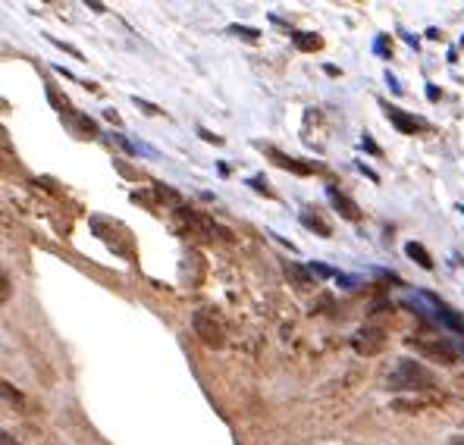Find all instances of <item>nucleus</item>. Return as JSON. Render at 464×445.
I'll use <instances>...</instances> for the list:
<instances>
[{
	"label": "nucleus",
	"mask_w": 464,
	"mask_h": 445,
	"mask_svg": "<svg viewBox=\"0 0 464 445\" xmlns=\"http://www.w3.org/2000/svg\"><path fill=\"white\" fill-rule=\"evenodd\" d=\"M452 445H464V439H461V436H455V439H452Z\"/></svg>",
	"instance_id": "19"
},
{
	"label": "nucleus",
	"mask_w": 464,
	"mask_h": 445,
	"mask_svg": "<svg viewBox=\"0 0 464 445\" xmlns=\"http://www.w3.org/2000/svg\"><path fill=\"white\" fill-rule=\"evenodd\" d=\"M135 104H138L141 110H148V113H160V110H157L154 104H148V101H141V98H135Z\"/></svg>",
	"instance_id": "17"
},
{
	"label": "nucleus",
	"mask_w": 464,
	"mask_h": 445,
	"mask_svg": "<svg viewBox=\"0 0 464 445\" xmlns=\"http://www.w3.org/2000/svg\"><path fill=\"white\" fill-rule=\"evenodd\" d=\"M351 348L364 357H373L386 348V329L383 327H361L355 336H351Z\"/></svg>",
	"instance_id": "4"
},
{
	"label": "nucleus",
	"mask_w": 464,
	"mask_h": 445,
	"mask_svg": "<svg viewBox=\"0 0 464 445\" xmlns=\"http://www.w3.org/2000/svg\"><path fill=\"white\" fill-rule=\"evenodd\" d=\"M383 107H386V116L392 119V126H396L398 132L414 135V132H423V129H427V123H423V119L405 113V110H398V107H389V104H383Z\"/></svg>",
	"instance_id": "5"
},
{
	"label": "nucleus",
	"mask_w": 464,
	"mask_h": 445,
	"mask_svg": "<svg viewBox=\"0 0 464 445\" xmlns=\"http://www.w3.org/2000/svg\"><path fill=\"white\" fill-rule=\"evenodd\" d=\"M286 273H289V276H292V280H295V282H311V276H308V273H304V270H298L295 264H286Z\"/></svg>",
	"instance_id": "14"
},
{
	"label": "nucleus",
	"mask_w": 464,
	"mask_h": 445,
	"mask_svg": "<svg viewBox=\"0 0 464 445\" xmlns=\"http://www.w3.org/2000/svg\"><path fill=\"white\" fill-rule=\"evenodd\" d=\"M13 295V289H10V276H6V270L0 267V301H6Z\"/></svg>",
	"instance_id": "13"
},
{
	"label": "nucleus",
	"mask_w": 464,
	"mask_h": 445,
	"mask_svg": "<svg viewBox=\"0 0 464 445\" xmlns=\"http://www.w3.org/2000/svg\"><path fill=\"white\" fill-rule=\"evenodd\" d=\"M301 222H304V226H308V229H314V232L329 235V226H326V222H324V220H317V217H311V213H304Z\"/></svg>",
	"instance_id": "12"
},
{
	"label": "nucleus",
	"mask_w": 464,
	"mask_h": 445,
	"mask_svg": "<svg viewBox=\"0 0 464 445\" xmlns=\"http://www.w3.org/2000/svg\"><path fill=\"white\" fill-rule=\"evenodd\" d=\"M270 157L277 160L282 170H292V173H298V176H308V173H314L311 166H304V163H298V160H292V157H286L282 150H270Z\"/></svg>",
	"instance_id": "7"
},
{
	"label": "nucleus",
	"mask_w": 464,
	"mask_h": 445,
	"mask_svg": "<svg viewBox=\"0 0 464 445\" xmlns=\"http://www.w3.org/2000/svg\"><path fill=\"white\" fill-rule=\"evenodd\" d=\"M0 445H19V439H13L6 430H0Z\"/></svg>",
	"instance_id": "16"
},
{
	"label": "nucleus",
	"mask_w": 464,
	"mask_h": 445,
	"mask_svg": "<svg viewBox=\"0 0 464 445\" xmlns=\"http://www.w3.org/2000/svg\"><path fill=\"white\" fill-rule=\"evenodd\" d=\"M326 195H329V201H333V208L339 210V213H342L345 220H358V217H361L358 204H355V201H349V198H345V195L339 192V188H329Z\"/></svg>",
	"instance_id": "6"
},
{
	"label": "nucleus",
	"mask_w": 464,
	"mask_h": 445,
	"mask_svg": "<svg viewBox=\"0 0 464 445\" xmlns=\"http://www.w3.org/2000/svg\"><path fill=\"white\" fill-rule=\"evenodd\" d=\"M192 329L207 348H220L223 345V323L217 320L210 311H195L192 314Z\"/></svg>",
	"instance_id": "3"
},
{
	"label": "nucleus",
	"mask_w": 464,
	"mask_h": 445,
	"mask_svg": "<svg viewBox=\"0 0 464 445\" xmlns=\"http://www.w3.org/2000/svg\"><path fill=\"white\" fill-rule=\"evenodd\" d=\"M0 145H4V148L10 145V141H6V132H4V129H0Z\"/></svg>",
	"instance_id": "18"
},
{
	"label": "nucleus",
	"mask_w": 464,
	"mask_h": 445,
	"mask_svg": "<svg viewBox=\"0 0 464 445\" xmlns=\"http://www.w3.org/2000/svg\"><path fill=\"white\" fill-rule=\"evenodd\" d=\"M47 101H51V104L57 107L60 113H69V116H73V104H69V101L63 98V94H60L57 88H47Z\"/></svg>",
	"instance_id": "10"
},
{
	"label": "nucleus",
	"mask_w": 464,
	"mask_h": 445,
	"mask_svg": "<svg viewBox=\"0 0 464 445\" xmlns=\"http://www.w3.org/2000/svg\"><path fill=\"white\" fill-rule=\"evenodd\" d=\"M408 257H414V260H418V264L423 267V270H433V257H430V251L427 248H423V245H418V242H411V245H408Z\"/></svg>",
	"instance_id": "8"
},
{
	"label": "nucleus",
	"mask_w": 464,
	"mask_h": 445,
	"mask_svg": "<svg viewBox=\"0 0 464 445\" xmlns=\"http://www.w3.org/2000/svg\"><path fill=\"white\" fill-rule=\"evenodd\" d=\"M0 399H6L10 404H22V401H26V399H22V392H16V389L6 383L4 377H0Z\"/></svg>",
	"instance_id": "11"
},
{
	"label": "nucleus",
	"mask_w": 464,
	"mask_h": 445,
	"mask_svg": "<svg viewBox=\"0 0 464 445\" xmlns=\"http://www.w3.org/2000/svg\"><path fill=\"white\" fill-rule=\"evenodd\" d=\"M386 386L392 392H430V389L436 386V377L430 367L402 357V361H396V367H392V373L386 377Z\"/></svg>",
	"instance_id": "1"
},
{
	"label": "nucleus",
	"mask_w": 464,
	"mask_h": 445,
	"mask_svg": "<svg viewBox=\"0 0 464 445\" xmlns=\"http://www.w3.org/2000/svg\"><path fill=\"white\" fill-rule=\"evenodd\" d=\"M73 116H76V123H78V126H82V129H85V132H88V135H94V123H91V119H88V116H85V113H82V110H73Z\"/></svg>",
	"instance_id": "15"
},
{
	"label": "nucleus",
	"mask_w": 464,
	"mask_h": 445,
	"mask_svg": "<svg viewBox=\"0 0 464 445\" xmlns=\"http://www.w3.org/2000/svg\"><path fill=\"white\" fill-rule=\"evenodd\" d=\"M295 47L298 51H320L324 41H320V35H295Z\"/></svg>",
	"instance_id": "9"
},
{
	"label": "nucleus",
	"mask_w": 464,
	"mask_h": 445,
	"mask_svg": "<svg viewBox=\"0 0 464 445\" xmlns=\"http://www.w3.org/2000/svg\"><path fill=\"white\" fill-rule=\"evenodd\" d=\"M408 345H411L418 354L430 357V361L445 364V367H452V364L458 361V352L452 348L449 339H408Z\"/></svg>",
	"instance_id": "2"
}]
</instances>
